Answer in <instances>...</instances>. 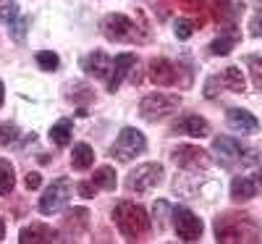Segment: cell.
Returning <instances> with one entry per match:
<instances>
[{
  "mask_svg": "<svg viewBox=\"0 0 262 244\" xmlns=\"http://www.w3.org/2000/svg\"><path fill=\"white\" fill-rule=\"evenodd\" d=\"M181 3H184V6H189V8H196V6H202L205 0H181Z\"/></svg>",
  "mask_w": 262,
  "mask_h": 244,
  "instance_id": "d6a6232c",
  "label": "cell"
},
{
  "mask_svg": "<svg viewBox=\"0 0 262 244\" xmlns=\"http://www.w3.org/2000/svg\"><path fill=\"white\" fill-rule=\"evenodd\" d=\"M29 21H32V18L21 16V18L16 21V24H11V27H8V32H11V37H13L16 42H21V39H24V34H27V29H29Z\"/></svg>",
  "mask_w": 262,
  "mask_h": 244,
  "instance_id": "4316f807",
  "label": "cell"
},
{
  "mask_svg": "<svg viewBox=\"0 0 262 244\" xmlns=\"http://www.w3.org/2000/svg\"><path fill=\"white\" fill-rule=\"evenodd\" d=\"M160 181H163V166H158V163H147V166H139L137 171H131V173H128L126 187H128V192L144 194V192H149V189H155Z\"/></svg>",
  "mask_w": 262,
  "mask_h": 244,
  "instance_id": "52a82bcc",
  "label": "cell"
},
{
  "mask_svg": "<svg viewBox=\"0 0 262 244\" xmlns=\"http://www.w3.org/2000/svg\"><path fill=\"white\" fill-rule=\"evenodd\" d=\"M259 187H262V181L257 176H236L231 181V197L236 202H247L254 194H259Z\"/></svg>",
  "mask_w": 262,
  "mask_h": 244,
  "instance_id": "9a60e30c",
  "label": "cell"
},
{
  "mask_svg": "<svg viewBox=\"0 0 262 244\" xmlns=\"http://www.w3.org/2000/svg\"><path fill=\"white\" fill-rule=\"evenodd\" d=\"M3 97H6V90H3V82H0V105H3Z\"/></svg>",
  "mask_w": 262,
  "mask_h": 244,
  "instance_id": "836d02e7",
  "label": "cell"
},
{
  "mask_svg": "<svg viewBox=\"0 0 262 244\" xmlns=\"http://www.w3.org/2000/svg\"><path fill=\"white\" fill-rule=\"evenodd\" d=\"M60 236H58V231H53L50 226H42V223H32V226H27V229H21V234H18V241L21 244H29V241H58Z\"/></svg>",
  "mask_w": 262,
  "mask_h": 244,
  "instance_id": "e0dca14e",
  "label": "cell"
},
{
  "mask_svg": "<svg viewBox=\"0 0 262 244\" xmlns=\"http://www.w3.org/2000/svg\"><path fill=\"white\" fill-rule=\"evenodd\" d=\"M134 66H137V55H134V53H118L116 60H113L111 79H107V90L116 92L118 87H121V82H123V76H126L131 69H134Z\"/></svg>",
  "mask_w": 262,
  "mask_h": 244,
  "instance_id": "5bb4252c",
  "label": "cell"
},
{
  "mask_svg": "<svg viewBox=\"0 0 262 244\" xmlns=\"http://www.w3.org/2000/svg\"><path fill=\"white\" fill-rule=\"evenodd\" d=\"M6 236V226H3V220H0V239Z\"/></svg>",
  "mask_w": 262,
  "mask_h": 244,
  "instance_id": "e575fe53",
  "label": "cell"
},
{
  "mask_svg": "<svg viewBox=\"0 0 262 244\" xmlns=\"http://www.w3.org/2000/svg\"><path fill=\"white\" fill-rule=\"evenodd\" d=\"M39 184H42V176H39L37 171L27 173V179H24V187H27V189H37Z\"/></svg>",
  "mask_w": 262,
  "mask_h": 244,
  "instance_id": "4dcf8cb0",
  "label": "cell"
},
{
  "mask_svg": "<svg viewBox=\"0 0 262 244\" xmlns=\"http://www.w3.org/2000/svg\"><path fill=\"white\" fill-rule=\"evenodd\" d=\"M81 69L90 74V76H95V79H111L113 60L107 58L102 50H95V53H90V55L81 60Z\"/></svg>",
  "mask_w": 262,
  "mask_h": 244,
  "instance_id": "7c38bea8",
  "label": "cell"
},
{
  "mask_svg": "<svg viewBox=\"0 0 262 244\" xmlns=\"http://www.w3.org/2000/svg\"><path fill=\"white\" fill-rule=\"evenodd\" d=\"M215 236L217 241H259V226L244 213H226L215 220Z\"/></svg>",
  "mask_w": 262,
  "mask_h": 244,
  "instance_id": "6da1fadb",
  "label": "cell"
},
{
  "mask_svg": "<svg viewBox=\"0 0 262 244\" xmlns=\"http://www.w3.org/2000/svg\"><path fill=\"white\" fill-rule=\"evenodd\" d=\"M247 66H249V71H252V82H254V87L262 92V58H247Z\"/></svg>",
  "mask_w": 262,
  "mask_h": 244,
  "instance_id": "484cf974",
  "label": "cell"
},
{
  "mask_svg": "<svg viewBox=\"0 0 262 244\" xmlns=\"http://www.w3.org/2000/svg\"><path fill=\"white\" fill-rule=\"evenodd\" d=\"M173 163L179 168H186V171H205L210 168V155L202 150V147H194V145H181L173 150Z\"/></svg>",
  "mask_w": 262,
  "mask_h": 244,
  "instance_id": "30bf717a",
  "label": "cell"
},
{
  "mask_svg": "<svg viewBox=\"0 0 262 244\" xmlns=\"http://www.w3.org/2000/svg\"><path fill=\"white\" fill-rule=\"evenodd\" d=\"M92 181H95V187H102L111 192V189H116V171L111 166H100L92 176Z\"/></svg>",
  "mask_w": 262,
  "mask_h": 244,
  "instance_id": "7402d4cb",
  "label": "cell"
},
{
  "mask_svg": "<svg viewBox=\"0 0 262 244\" xmlns=\"http://www.w3.org/2000/svg\"><path fill=\"white\" fill-rule=\"evenodd\" d=\"M173 223H176V234L181 241H196L202 236V220L194 215L189 208H176L173 210Z\"/></svg>",
  "mask_w": 262,
  "mask_h": 244,
  "instance_id": "9c48e42d",
  "label": "cell"
},
{
  "mask_svg": "<svg viewBox=\"0 0 262 244\" xmlns=\"http://www.w3.org/2000/svg\"><path fill=\"white\" fill-rule=\"evenodd\" d=\"M191 34H194V24H191L189 18H179L176 21V37L179 39H189Z\"/></svg>",
  "mask_w": 262,
  "mask_h": 244,
  "instance_id": "f1b7e54d",
  "label": "cell"
},
{
  "mask_svg": "<svg viewBox=\"0 0 262 244\" xmlns=\"http://www.w3.org/2000/svg\"><path fill=\"white\" fill-rule=\"evenodd\" d=\"M113 220L118 231L126 236V239H142L149 234V215L144 213V208L134 205V202H118L116 210H113Z\"/></svg>",
  "mask_w": 262,
  "mask_h": 244,
  "instance_id": "7a4b0ae2",
  "label": "cell"
},
{
  "mask_svg": "<svg viewBox=\"0 0 262 244\" xmlns=\"http://www.w3.org/2000/svg\"><path fill=\"white\" fill-rule=\"evenodd\" d=\"M249 34L252 37H262V11H257L249 21Z\"/></svg>",
  "mask_w": 262,
  "mask_h": 244,
  "instance_id": "f546056e",
  "label": "cell"
},
{
  "mask_svg": "<svg viewBox=\"0 0 262 244\" xmlns=\"http://www.w3.org/2000/svg\"><path fill=\"white\" fill-rule=\"evenodd\" d=\"M69 197H71V181L69 179H55L39 199V213H45V215L58 213L60 208H66Z\"/></svg>",
  "mask_w": 262,
  "mask_h": 244,
  "instance_id": "ba28073f",
  "label": "cell"
},
{
  "mask_svg": "<svg viewBox=\"0 0 262 244\" xmlns=\"http://www.w3.org/2000/svg\"><path fill=\"white\" fill-rule=\"evenodd\" d=\"M37 63L42 66V71H58V66H60L58 55L50 53V50H39L37 53Z\"/></svg>",
  "mask_w": 262,
  "mask_h": 244,
  "instance_id": "d4e9b609",
  "label": "cell"
},
{
  "mask_svg": "<svg viewBox=\"0 0 262 244\" xmlns=\"http://www.w3.org/2000/svg\"><path fill=\"white\" fill-rule=\"evenodd\" d=\"M71 137H74V124H71L69 118L58 121V124L50 129V139H53V145H58V147H66V145L71 142Z\"/></svg>",
  "mask_w": 262,
  "mask_h": 244,
  "instance_id": "ffe728a7",
  "label": "cell"
},
{
  "mask_svg": "<svg viewBox=\"0 0 262 244\" xmlns=\"http://www.w3.org/2000/svg\"><path fill=\"white\" fill-rule=\"evenodd\" d=\"M181 105L179 95H168V92H152L139 103V113L144 121H160L165 116H170L173 110Z\"/></svg>",
  "mask_w": 262,
  "mask_h": 244,
  "instance_id": "5b68a950",
  "label": "cell"
},
{
  "mask_svg": "<svg viewBox=\"0 0 262 244\" xmlns=\"http://www.w3.org/2000/svg\"><path fill=\"white\" fill-rule=\"evenodd\" d=\"M76 189H79V194H81L84 199H90V197H95V189H97V187H95V181H92V184L84 181V184H79Z\"/></svg>",
  "mask_w": 262,
  "mask_h": 244,
  "instance_id": "1f68e13d",
  "label": "cell"
},
{
  "mask_svg": "<svg viewBox=\"0 0 262 244\" xmlns=\"http://www.w3.org/2000/svg\"><path fill=\"white\" fill-rule=\"evenodd\" d=\"M16 184V173H13V166L8 160L0 158V194H8Z\"/></svg>",
  "mask_w": 262,
  "mask_h": 244,
  "instance_id": "603a6c76",
  "label": "cell"
},
{
  "mask_svg": "<svg viewBox=\"0 0 262 244\" xmlns=\"http://www.w3.org/2000/svg\"><path fill=\"white\" fill-rule=\"evenodd\" d=\"M236 42H238V32L233 29L231 34H223V37L212 39V42H210V53H212V55H228V53L233 50Z\"/></svg>",
  "mask_w": 262,
  "mask_h": 244,
  "instance_id": "44dd1931",
  "label": "cell"
},
{
  "mask_svg": "<svg viewBox=\"0 0 262 244\" xmlns=\"http://www.w3.org/2000/svg\"><path fill=\"white\" fill-rule=\"evenodd\" d=\"M102 34L113 42H144L147 32H142V27H137L134 21L123 13H111L102 18Z\"/></svg>",
  "mask_w": 262,
  "mask_h": 244,
  "instance_id": "277c9868",
  "label": "cell"
},
{
  "mask_svg": "<svg viewBox=\"0 0 262 244\" xmlns=\"http://www.w3.org/2000/svg\"><path fill=\"white\" fill-rule=\"evenodd\" d=\"M144 150H147V139L142 137V131H137L134 126H126V129H121L118 139L113 142L111 155L126 163V160H134L137 155H142Z\"/></svg>",
  "mask_w": 262,
  "mask_h": 244,
  "instance_id": "8992f818",
  "label": "cell"
},
{
  "mask_svg": "<svg viewBox=\"0 0 262 244\" xmlns=\"http://www.w3.org/2000/svg\"><path fill=\"white\" fill-rule=\"evenodd\" d=\"M16 137H18V129H16V126H11V124H0V147L11 145Z\"/></svg>",
  "mask_w": 262,
  "mask_h": 244,
  "instance_id": "83f0119b",
  "label": "cell"
},
{
  "mask_svg": "<svg viewBox=\"0 0 262 244\" xmlns=\"http://www.w3.org/2000/svg\"><path fill=\"white\" fill-rule=\"evenodd\" d=\"M173 131L202 139V137H207V134H210V124H207L205 118H200L196 113H186V116H181L176 124H173Z\"/></svg>",
  "mask_w": 262,
  "mask_h": 244,
  "instance_id": "4fadbf2b",
  "label": "cell"
},
{
  "mask_svg": "<svg viewBox=\"0 0 262 244\" xmlns=\"http://www.w3.org/2000/svg\"><path fill=\"white\" fill-rule=\"evenodd\" d=\"M95 163V150L86 145V142H79L74 145V152H71V166L79 168V171H86Z\"/></svg>",
  "mask_w": 262,
  "mask_h": 244,
  "instance_id": "d6986e66",
  "label": "cell"
},
{
  "mask_svg": "<svg viewBox=\"0 0 262 244\" xmlns=\"http://www.w3.org/2000/svg\"><path fill=\"white\" fill-rule=\"evenodd\" d=\"M149 79L158 87H173L179 84V66L170 63L168 58H155L149 63Z\"/></svg>",
  "mask_w": 262,
  "mask_h": 244,
  "instance_id": "8fae6325",
  "label": "cell"
},
{
  "mask_svg": "<svg viewBox=\"0 0 262 244\" xmlns=\"http://www.w3.org/2000/svg\"><path fill=\"white\" fill-rule=\"evenodd\" d=\"M0 18H3V24L11 27L21 18V11H18V3L16 0H3V6H0Z\"/></svg>",
  "mask_w": 262,
  "mask_h": 244,
  "instance_id": "cb8c5ba5",
  "label": "cell"
},
{
  "mask_svg": "<svg viewBox=\"0 0 262 244\" xmlns=\"http://www.w3.org/2000/svg\"><path fill=\"white\" fill-rule=\"evenodd\" d=\"M226 121L233 131H242V134H254L259 129V121L249 113V110H242V108H228Z\"/></svg>",
  "mask_w": 262,
  "mask_h": 244,
  "instance_id": "2e32d148",
  "label": "cell"
},
{
  "mask_svg": "<svg viewBox=\"0 0 262 244\" xmlns=\"http://www.w3.org/2000/svg\"><path fill=\"white\" fill-rule=\"evenodd\" d=\"M212 147L217 150L226 168H249V166L259 163V152L254 147H242V142H236L231 137H217L212 142Z\"/></svg>",
  "mask_w": 262,
  "mask_h": 244,
  "instance_id": "3957f363",
  "label": "cell"
},
{
  "mask_svg": "<svg viewBox=\"0 0 262 244\" xmlns=\"http://www.w3.org/2000/svg\"><path fill=\"white\" fill-rule=\"evenodd\" d=\"M217 82H221L223 90H231V92H244L247 90V82H244V74L238 66H226V69L217 74Z\"/></svg>",
  "mask_w": 262,
  "mask_h": 244,
  "instance_id": "ac0fdd59",
  "label": "cell"
}]
</instances>
